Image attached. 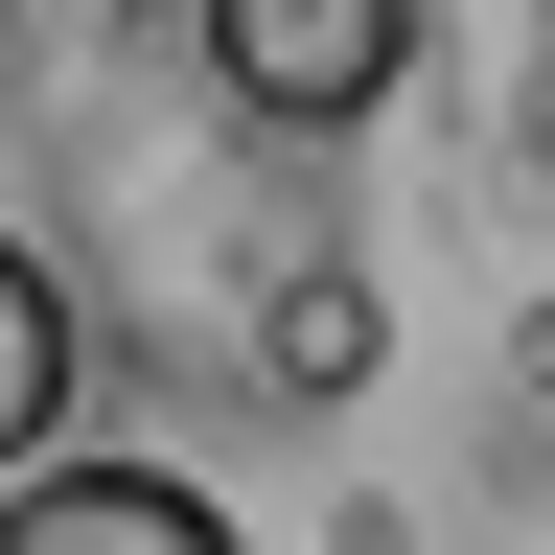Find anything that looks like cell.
Wrapping results in <instances>:
<instances>
[{"label": "cell", "mask_w": 555, "mask_h": 555, "mask_svg": "<svg viewBox=\"0 0 555 555\" xmlns=\"http://www.w3.org/2000/svg\"><path fill=\"white\" fill-rule=\"evenodd\" d=\"M208 24V93L255 139H371L416 93V0H185Z\"/></svg>", "instance_id": "cell-1"}, {"label": "cell", "mask_w": 555, "mask_h": 555, "mask_svg": "<svg viewBox=\"0 0 555 555\" xmlns=\"http://www.w3.org/2000/svg\"><path fill=\"white\" fill-rule=\"evenodd\" d=\"M0 555H255L208 463H24L0 486Z\"/></svg>", "instance_id": "cell-2"}, {"label": "cell", "mask_w": 555, "mask_h": 555, "mask_svg": "<svg viewBox=\"0 0 555 555\" xmlns=\"http://www.w3.org/2000/svg\"><path fill=\"white\" fill-rule=\"evenodd\" d=\"M371 371H393V301H371V255H347V232H301V255H278V301H255V393L347 416Z\"/></svg>", "instance_id": "cell-3"}, {"label": "cell", "mask_w": 555, "mask_h": 555, "mask_svg": "<svg viewBox=\"0 0 555 555\" xmlns=\"http://www.w3.org/2000/svg\"><path fill=\"white\" fill-rule=\"evenodd\" d=\"M69 393H93V301H69L47 232H0V486L69 463Z\"/></svg>", "instance_id": "cell-4"}, {"label": "cell", "mask_w": 555, "mask_h": 555, "mask_svg": "<svg viewBox=\"0 0 555 555\" xmlns=\"http://www.w3.org/2000/svg\"><path fill=\"white\" fill-rule=\"evenodd\" d=\"M463 555H555V416H509V440H486V486H463Z\"/></svg>", "instance_id": "cell-5"}, {"label": "cell", "mask_w": 555, "mask_h": 555, "mask_svg": "<svg viewBox=\"0 0 555 555\" xmlns=\"http://www.w3.org/2000/svg\"><path fill=\"white\" fill-rule=\"evenodd\" d=\"M509 393H532V416H555V301H532V324H509Z\"/></svg>", "instance_id": "cell-6"}, {"label": "cell", "mask_w": 555, "mask_h": 555, "mask_svg": "<svg viewBox=\"0 0 555 555\" xmlns=\"http://www.w3.org/2000/svg\"><path fill=\"white\" fill-rule=\"evenodd\" d=\"M532 139H555V0H532Z\"/></svg>", "instance_id": "cell-7"}]
</instances>
